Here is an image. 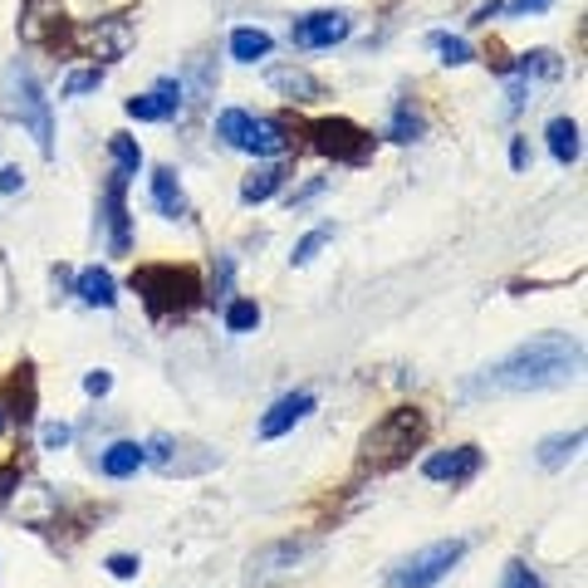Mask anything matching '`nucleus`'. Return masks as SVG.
<instances>
[{
    "label": "nucleus",
    "instance_id": "nucleus-1",
    "mask_svg": "<svg viewBox=\"0 0 588 588\" xmlns=\"http://www.w3.org/2000/svg\"><path fill=\"white\" fill-rule=\"evenodd\" d=\"M584 368V343L574 333H535L519 348H510L505 358H495L490 368H480L466 382L470 397H505V392H549L568 388Z\"/></svg>",
    "mask_w": 588,
    "mask_h": 588
},
{
    "label": "nucleus",
    "instance_id": "nucleus-2",
    "mask_svg": "<svg viewBox=\"0 0 588 588\" xmlns=\"http://www.w3.org/2000/svg\"><path fill=\"white\" fill-rule=\"evenodd\" d=\"M421 437H427V417H421L417 407H392L368 427L358 456H363V466L388 470V466H397V461H407L412 451L421 446Z\"/></svg>",
    "mask_w": 588,
    "mask_h": 588
},
{
    "label": "nucleus",
    "instance_id": "nucleus-3",
    "mask_svg": "<svg viewBox=\"0 0 588 588\" xmlns=\"http://www.w3.org/2000/svg\"><path fill=\"white\" fill-rule=\"evenodd\" d=\"M5 113L35 137L39 157H54V118H49V98H45V88H39L35 69L20 64V59L5 69Z\"/></svg>",
    "mask_w": 588,
    "mask_h": 588
},
{
    "label": "nucleus",
    "instance_id": "nucleus-4",
    "mask_svg": "<svg viewBox=\"0 0 588 588\" xmlns=\"http://www.w3.org/2000/svg\"><path fill=\"white\" fill-rule=\"evenodd\" d=\"M133 290L143 294L152 319L186 314L196 299H201V280H196L192 265H143V270H133Z\"/></svg>",
    "mask_w": 588,
    "mask_h": 588
},
{
    "label": "nucleus",
    "instance_id": "nucleus-5",
    "mask_svg": "<svg viewBox=\"0 0 588 588\" xmlns=\"http://www.w3.org/2000/svg\"><path fill=\"white\" fill-rule=\"evenodd\" d=\"M466 539H437V544H427V549H417L412 559H402L397 568H392V578L388 584L392 588H437L441 578L451 574V568L466 559Z\"/></svg>",
    "mask_w": 588,
    "mask_h": 588
},
{
    "label": "nucleus",
    "instance_id": "nucleus-6",
    "mask_svg": "<svg viewBox=\"0 0 588 588\" xmlns=\"http://www.w3.org/2000/svg\"><path fill=\"white\" fill-rule=\"evenodd\" d=\"M304 133H309L314 152L333 157V162H343V167H363L372 157V137L363 133L358 123H348V118H314Z\"/></svg>",
    "mask_w": 588,
    "mask_h": 588
},
{
    "label": "nucleus",
    "instance_id": "nucleus-7",
    "mask_svg": "<svg viewBox=\"0 0 588 588\" xmlns=\"http://www.w3.org/2000/svg\"><path fill=\"white\" fill-rule=\"evenodd\" d=\"M319 554V539H280V544H265L260 554L250 559V568H245V584L250 588H270L274 578L294 574V568L304 564V559Z\"/></svg>",
    "mask_w": 588,
    "mask_h": 588
},
{
    "label": "nucleus",
    "instance_id": "nucleus-8",
    "mask_svg": "<svg viewBox=\"0 0 588 588\" xmlns=\"http://www.w3.org/2000/svg\"><path fill=\"white\" fill-rule=\"evenodd\" d=\"M74 49H88V54H98V59H123L127 49H133V20L108 15V20H98V25H78Z\"/></svg>",
    "mask_w": 588,
    "mask_h": 588
},
{
    "label": "nucleus",
    "instance_id": "nucleus-9",
    "mask_svg": "<svg viewBox=\"0 0 588 588\" xmlns=\"http://www.w3.org/2000/svg\"><path fill=\"white\" fill-rule=\"evenodd\" d=\"M103 225H108V255L133 250V221H127V176L108 172L103 182Z\"/></svg>",
    "mask_w": 588,
    "mask_h": 588
},
{
    "label": "nucleus",
    "instance_id": "nucleus-10",
    "mask_svg": "<svg viewBox=\"0 0 588 588\" xmlns=\"http://www.w3.org/2000/svg\"><path fill=\"white\" fill-rule=\"evenodd\" d=\"M348 29H353V20L343 15V10H314V15L294 20L290 39L299 49H333L339 39H348Z\"/></svg>",
    "mask_w": 588,
    "mask_h": 588
},
{
    "label": "nucleus",
    "instance_id": "nucleus-11",
    "mask_svg": "<svg viewBox=\"0 0 588 588\" xmlns=\"http://www.w3.org/2000/svg\"><path fill=\"white\" fill-rule=\"evenodd\" d=\"M123 108H127V118H137V123H167V118L182 113V84H176V78H157V88L127 98Z\"/></svg>",
    "mask_w": 588,
    "mask_h": 588
},
{
    "label": "nucleus",
    "instance_id": "nucleus-12",
    "mask_svg": "<svg viewBox=\"0 0 588 588\" xmlns=\"http://www.w3.org/2000/svg\"><path fill=\"white\" fill-rule=\"evenodd\" d=\"M480 470V446H451V451H431L427 461H421V476L427 480H451V486H461V480H470Z\"/></svg>",
    "mask_w": 588,
    "mask_h": 588
},
{
    "label": "nucleus",
    "instance_id": "nucleus-13",
    "mask_svg": "<svg viewBox=\"0 0 588 588\" xmlns=\"http://www.w3.org/2000/svg\"><path fill=\"white\" fill-rule=\"evenodd\" d=\"M309 412H314V392H284V397L260 417V441L284 437V431L299 427V421L309 417Z\"/></svg>",
    "mask_w": 588,
    "mask_h": 588
},
{
    "label": "nucleus",
    "instance_id": "nucleus-14",
    "mask_svg": "<svg viewBox=\"0 0 588 588\" xmlns=\"http://www.w3.org/2000/svg\"><path fill=\"white\" fill-rule=\"evenodd\" d=\"M152 206L167 216V221H192V201H186V192H182L172 167H152Z\"/></svg>",
    "mask_w": 588,
    "mask_h": 588
},
{
    "label": "nucleus",
    "instance_id": "nucleus-15",
    "mask_svg": "<svg viewBox=\"0 0 588 588\" xmlns=\"http://www.w3.org/2000/svg\"><path fill=\"white\" fill-rule=\"evenodd\" d=\"M74 294L88 304V309H113L118 304V280L103 270V265H88V270L74 274Z\"/></svg>",
    "mask_w": 588,
    "mask_h": 588
},
{
    "label": "nucleus",
    "instance_id": "nucleus-16",
    "mask_svg": "<svg viewBox=\"0 0 588 588\" xmlns=\"http://www.w3.org/2000/svg\"><path fill=\"white\" fill-rule=\"evenodd\" d=\"M284 147H290V137H284V127L274 123V118H255V113H250V127H245V143H241V152H255V157H280Z\"/></svg>",
    "mask_w": 588,
    "mask_h": 588
},
{
    "label": "nucleus",
    "instance_id": "nucleus-17",
    "mask_svg": "<svg viewBox=\"0 0 588 588\" xmlns=\"http://www.w3.org/2000/svg\"><path fill=\"white\" fill-rule=\"evenodd\" d=\"M137 466H147L143 441H113V446L98 456V470H103V476H113V480L137 476Z\"/></svg>",
    "mask_w": 588,
    "mask_h": 588
},
{
    "label": "nucleus",
    "instance_id": "nucleus-18",
    "mask_svg": "<svg viewBox=\"0 0 588 588\" xmlns=\"http://www.w3.org/2000/svg\"><path fill=\"white\" fill-rule=\"evenodd\" d=\"M544 137H549V152H554V162H559V167H574V162H578V152H584L574 118H549Z\"/></svg>",
    "mask_w": 588,
    "mask_h": 588
},
{
    "label": "nucleus",
    "instance_id": "nucleus-19",
    "mask_svg": "<svg viewBox=\"0 0 588 588\" xmlns=\"http://www.w3.org/2000/svg\"><path fill=\"white\" fill-rule=\"evenodd\" d=\"M284 176H290V172H284L280 162H270V167H255V172L241 182V201H245V206H260V201H270V196L280 192V182H284Z\"/></svg>",
    "mask_w": 588,
    "mask_h": 588
},
{
    "label": "nucleus",
    "instance_id": "nucleus-20",
    "mask_svg": "<svg viewBox=\"0 0 588 588\" xmlns=\"http://www.w3.org/2000/svg\"><path fill=\"white\" fill-rule=\"evenodd\" d=\"M274 39L265 35V29H231V59H241V64H255V59H270Z\"/></svg>",
    "mask_w": 588,
    "mask_h": 588
},
{
    "label": "nucleus",
    "instance_id": "nucleus-21",
    "mask_svg": "<svg viewBox=\"0 0 588 588\" xmlns=\"http://www.w3.org/2000/svg\"><path fill=\"white\" fill-rule=\"evenodd\" d=\"M578 446H584V431H578V427H574V431H559V437H544V441H539V466H544V470H559Z\"/></svg>",
    "mask_w": 588,
    "mask_h": 588
},
{
    "label": "nucleus",
    "instance_id": "nucleus-22",
    "mask_svg": "<svg viewBox=\"0 0 588 588\" xmlns=\"http://www.w3.org/2000/svg\"><path fill=\"white\" fill-rule=\"evenodd\" d=\"M270 84L280 88V94H290V98H319L323 94L319 78H314L309 69H270Z\"/></svg>",
    "mask_w": 588,
    "mask_h": 588
},
{
    "label": "nucleus",
    "instance_id": "nucleus-23",
    "mask_svg": "<svg viewBox=\"0 0 588 588\" xmlns=\"http://www.w3.org/2000/svg\"><path fill=\"white\" fill-rule=\"evenodd\" d=\"M421 127H427V118H421L412 103H397V108H392V123H388V137H392V143H417Z\"/></svg>",
    "mask_w": 588,
    "mask_h": 588
},
{
    "label": "nucleus",
    "instance_id": "nucleus-24",
    "mask_svg": "<svg viewBox=\"0 0 588 588\" xmlns=\"http://www.w3.org/2000/svg\"><path fill=\"white\" fill-rule=\"evenodd\" d=\"M431 49H437L441 64H451V69H461V64H470V59H476V49H470L461 35H446V29H437V35H431Z\"/></svg>",
    "mask_w": 588,
    "mask_h": 588
},
{
    "label": "nucleus",
    "instance_id": "nucleus-25",
    "mask_svg": "<svg viewBox=\"0 0 588 588\" xmlns=\"http://www.w3.org/2000/svg\"><path fill=\"white\" fill-rule=\"evenodd\" d=\"M108 152H113V172H123V176H137V167H143V147L133 143L127 133H113L108 137Z\"/></svg>",
    "mask_w": 588,
    "mask_h": 588
},
{
    "label": "nucleus",
    "instance_id": "nucleus-26",
    "mask_svg": "<svg viewBox=\"0 0 588 588\" xmlns=\"http://www.w3.org/2000/svg\"><path fill=\"white\" fill-rule=\"evenodd\" d=\"M255 323H260V304L255 299H231L225 304V329L231 333H250Z\"/></svg>",
    "mask_w": 588,
    "mask_h": 588
},
{
    "label": "nucleus",
    "instance_id": "nucleus-27",
    "mask_svg": "<svg viewBox=\"0 0 588 588\" xmlns=\"http://www.w3.org/2000/svg\"><path fill=\"white\" fill-rule=\"evenodd\" d=\"M329 241H333V231H329V225H314V231H309V235H304V241H299V245H294L290 265H309V260H314V255H319V250H323V245H329Z\"/></svg>",
    "mask_w": 588,
    "mask_h": 588
},
{
    "label": "nucleus",
    "instance_id": "nucleus-28",
    "mask_svg": "<svg viewBox=\"0 0 588 588\" xmlns=\"http://www.w3.org/2000/svg\"><path fill=\"white\" fill-rule=\"evenodd\" d=\"M94 88H103V69H74V74L64 78V88H59V94L78 98V94H94Z\"/></svg>",
    "mask_w": 588,
    "mask_h": 588
},
{
    "label": "nucleus",
    "instance_id": "nucleus-29",
    "mask_svg": "<svg viewBox=\"0 0 588 588\" xmlns=\"http://www.w3.org/2000/svg\"><path fill=\"white\" fill-rule=\"evenodd\" d=\"M500 588H544V578H539L529 564H519V559H510V564H505V574H500Z\"/></svg>",
    "mask_w": 588,
    "mask_h": 588
},
{
    "label": "nucleus",
    "instance_id": "nucleus-30",
    "mask_svg": "<svg viewBox=\"0 0 588 588\" xmlns=\"http://www.w3.org/2000/svg\"><path fill=\"white\" fill-rule=\"evenodd\" d=\"M69 421H45V431H39V441H45V451H59V446H69Z\"/></svg>",
    "mask_w": 588,
    "mask_h": 588
},
{
    "label": "nucleus",
    "instance_id": "nucleus-31",
    "mask_svg": "<svg viewBox=\"0 0 588 588\" xmlns=\"http://www.w3.org/2000/svg\"><path fill=\"white\" fill-rule=\"evenodd\" d=\"M108 574H113V578H137V568H143V564H137V559L133 554H108Z\"/></svg>",
    "mask_w": 588,
    "mask_h": 588
},
{
    "label": "nucleus",
    "instance_id": "nucleus-32",
    "mask_svg": "<svg viewBox=\"0 0 588 588\" xmlns=\"http://www.w3.org/2000/svg\"><path fill=\"white\" fill-rule=\"evenodd\" d=\"M84 392H88V397H108V392H113V372L94 368V372L84 378Z\"/></svg>",
    "mask_w": 588,
    "mask_h": 588
},
{
    "label": "nucleus",
    "instance_id": "nucleus-33",
    "mask_svg": "<svg viewBox=\"0 0 588 588\" xmlns=\"http://www.w3.org/2000/svg\"><path fill=\"white\" fill-rule=\"evenodd\" d=\"M323 186H329V176H314V182L304 186V192H294V196H290V206H304V201H314V196H319Z\"/></svg>",
    "mask_w": 588,
    "mask_h": 588
},
{
    "label": "nucleus",
    "instance_id": "nucleus-34",
    "mask_svg": "<svg viewBox=\"0 0 588 588\" xmlns=\"http://www.w3.org/2000/svg\"><path fill=\"white\" fill-rule=\"evenodd\" d=\"M25 186V172L20 167H0V192H20Z\"/></svg>",
    "mask_w": 588,
    "mask_h": 588
},
{
    "label": "nucleus",
    "instance_id": "nucleus-35",
    "mask_svg": "<svg viewBox=\"0 0 588 588\" xmlns=\"http://www.w3.org/2000/svg\"><path fill=\"white\" fill-rule=\"evenodd\" d=\"M510 15H539V10H549V0H510Z\"/></svg>",
    "mask_w": 588,
    "mask_h": 588
},
{
    "label": "nucleus",
    "instance_id": "nucleus-36",
    "mask_svg": "<svg viewBox=\"0 0 588 588\" xmlns=\"http://www.w3.org/2000/svg\"><path fill=\"white\" fill-rule=\"evenodd\" d=\"M20 486V470H10V466H0V505L10 500V490Z\"/></svg>",
    "mask_w": 588,
    "mask_h": 588
},
{
    "label": "nucleus",
    "instance_id": "nucleus-37",
    "mask_svg": "<svg viewBox=\"0 0 588 588\" xmlns=\"http://www.w3.org/2000/svg\"><path fill=\"white\" fill-rule=\"evenodd\" d=\"M525 162H529V147H525V137H515V143H510V167L519 172Z\"/></svg>",
    "mask_w": 588,
    "mask_h": 588
},
{
    "label": "nucleus",
    "instance_id": "nucleus-38",
    "mask_svg": "<svg viewBox=\"0 0 588 588\" xmlns=\"http://www.w3.org/2000/svg\"><path fill=\"white\" fill-rule=\"evenodd\" d=\"M0 431H5V407H0Z\"/></svg>",
    "mask_w": 588,
    "mask_h": 588
}]
</instances>
